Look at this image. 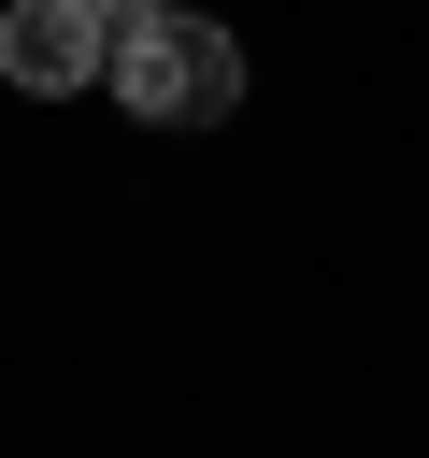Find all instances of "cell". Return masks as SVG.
<instances>
[{"instance_id":"cell-1","label":"cell","mask_w":429,"mask_h":458,"mask_svg":"<svg viewBox=\"0 0 429 458\" xmlns=\"http://www.w3.org/2000/svg\"><path fill=\"white\" fill-rule=\"evenodd\" d=\"M100 86H114L129 114H157V129H214V114L243 100V43H229L214 14H186V0H172L157 29H129V43H114V72H100Z\"/></svg>"},{"instance_id":"cell-2","label":"cell","mask_w":429,"mask_h":458,"mask_svg":"<svg viewBox=\"0 0 429 458\" xmlns=\"http://www.w3.org/2000/svg\"><path fill=\"white\" fill-rule=\"evenodd\" d=\"M114 72V29L86 14V0H0V86H29V100H86Z\"/></svg>"},{"instance_id":"cell-3","label":"cell","mask_w":429,"mask_h":458,"mask_svg":"<svg viewBox=\"0 0 429 458\" xmlns=\"http://www.w3.org/2000/svg\"><path fill=\"white\" fill-rule=\"evenodd\" d=\"M86 14H100V29H114V43H129V29H157V14H172V0H86Z\"/></svg>"}]
</instances>
